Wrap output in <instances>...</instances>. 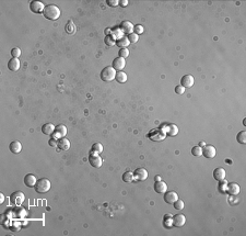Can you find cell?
I'll return each instance as SVG.
<instances>
[{
  "mask_svg": "<svg viewBox=\"0 0 246 236\" xmlns=\"http://www.w3.org/2000/svg\"><path fill=\"white\" fill-rule=\"evenodd\" d=\"M119 3H121V7H127V6H128L127 0H121V1H119Z\"/></svg>",
  "mask_w": 246,
  "mask_h": 236,
  "instance_id": "45",
  "label": "cell"
},
{
  "mask_svg": "<svg viewBox=\"0 0 246 236\" xmlns=\"http://www.w3.org/2000/svg\"><path fill=\"white\" fill-rule=\"evenodd\" d=\"M236 141L239 142V144L244 145L246 143V131H241V132L237 134Z\"/></svg>",
  "mask_w": 246,
  "mask_h": 236,
  "instance_id": "32",
  "label": "cell"
},
{
  "mask_svg": "<svg viewBox=\"0 0 246 236\" xmlns=\"http://www.w3.org/2000/svg\"><path fill=\"white\" fill-rule=\"evenodd\" d=\"M134 175H135V179L136 180L144 181L148 178V171H147V169H144V168H138L135 170Z\"/></svg>",
  "mask_w": 246,
  "mask_h": 236,
  "instance_id": "10",
  "label": "cell"
},
{
  "mask_svg": "<svg viewBox=\"0 0 246 236\" xmlns=\"http://www.w3.org/2000/svg\"><path fill=\"white\" fill-rule=\"evenodd\" d=\"M125 66H126V62H125V58H123V57H117V58H115L114 61H113V68H114L115 70L121 72V69H124Z\"/></svg>",
  "mask_w": 246,
  "mask_h": 236,
  "instance_id": "16",
  "label": "cell"
},
{
  "mask_svg": "<svg viewBox=\"0 0 246 236\" xmlns=\"http://www.w3.org/2000/svg\"><path fill=\"white\" fill-rule=\"evenodd\" d=\"M67 135V128H66L64 124H59V125L56 126L55 128V132H54V137L56 138H63Z\"/></svg>",
  "mask_w": 246,
  "mask_h": 236,
  "instance_id": "8",
  "label": "cell"
},
{
  "mask_svg": "<svg viewBox=\"0 0 246 236\" xmlns=\"http://www.w3.org/2000/svg\"><path fill=\"white\" fill-rule=\"evenodd\" d=\"M129 44H130L129 40H128L126 36H123V38L116 40V45L118 47H121V48H125V47H127Z\"/></svg>",
  "mask_w": 246,
  "mask_h": 236,
  "instance_id": "25",
  "label": "cell"
},
{
  "mask_svg": "<svg viewBox=\"0 0 246 236\" xmlns=\"http://www.w3.org/2000/svg\"><path fill=\"white\" fill-rule=\"evenodd\" d=\"M173 205H174V208L176 210H183L184 207H185V204H184V201L179 200V199H177V200L175 201L174 203H173Z\"/></svg>",
  "mask_w": 246,
  "mask_h": 236,
  "instance_id": "36",
  "label": "cell"
},
{
  "mask_svg": "<svg viewBox=\"0 0 246 236\" xmlns=\"http://www.w3.org/2000/svg\"><path fill=\"white\" fill-rule=\"evenodd\" d=\"M43 16H44L47 20L55 21L60 17V9L55 5L45 6V9H44V11H43Z\"/></svg>",
  "mask_w": 246,
  "mask_h": 236,
  "instance_id": "1",
  "label": "cell"
},
{
  "mask_svg": "<svg viewBox=\"0 0 246 236\" xmlns=\"http://www.w3.org/2000/svg\"><path fill=\"white\" fill-rule=\"evenodd\" d=\"M89 163L94 168H100L102 166V164H103V159H102L101 156L98 155V154L92 153L91 152V154L89 156Z\"/></svg>",
  "mask_w": 246,
  "mask_h": 236,
  "instance_id": "5",
  "label": "cell"
},
{
  "mask_svg": "<svg viewBox=\"0 0 246 236\" xmlns=\"http://www.w3.org/2000/svg\"><path fill=\"white\" fill-rule=\"evenodd\" d=\"M11 55L13 58H18V57H20L21 55V50L19 48V47H14V48H12L11 50Z\"/></svg>",
  "mask_w": 246,
  "mask_h": 236,
  "instance_id": "38",
  "label": "cell"
},
{
  "mask_svg": "<svg viewBox=\"0 0 246 236\" xmlns=\"http://www.w3.org/2000/svg\"><path fill=\"white\" fill-rule=\"evenodd\" d=\"M115 79L118 83H124L127 81V75L125 74L124 72H117L116 73V76H115Z\"/></svg>",
  "mask_w": 246,
  "mask_h": 236,
  "instance_id": "26",
  "label": "cell"
},
{
  "mask_svg": "<svg viewBox=\"0 0 246 236\" xmlns=\"http://www.w3.org/2000/svg\"><path fill=\"white\" fill-rule=\"evenodd\" d=\"M177 199H178V194L175 191H166L164 193V201L168 204H173Z\"/></svg>",
  "mask_w": 246,
  "mask_h": 236,
  "instance_id": "9",
  "label": "cell"
},
{
  "mask_svg": "<svg viewBox=\"0 0 246 236\" xmlns=\"http://www.w3.org/2000/svg\"><path fill=\"white\" fill-rule=\"evenodd\" d=\"M225 170H224L223 168H215V170H213V178H215L217 181H220V180H223L225 179Z\"/></svg>",
  "mask_w": 246,
  "mask_h": 236,
  "instance_id": "20",
  "label": "cell"
},
{
  "mask_svg": "<svg viewBox=\"0 0 246 236\" xmlns=\"http://www.w3.org/2000/svg\"><path fill=\"white\" fill-rule=\"evenodd\" d=\"M173 218V226L182 227L186 223V218L184 214H176V215L172 216Z\"/></svg>",
  "mask_w": 246,
  "mask_h": 236,
  "instance_id": "12",
  "label": "cell"
},
{
  "mask_svg": "<svg viewBox=\"0 0 246 236\" xmlns=\"http://www.w3.org/2000/svg\"><path fill=\"white\" fill-rule=\"evenodd\" d=\"M58 147L59 149L61 151H68L70 148V142L69 139H67L66 137H63V138L58 139Z\"/></svg>",
  "mask_w": 246,
  "mask_h": 236,
  "instance_id": "22",
  "label": "cell"
},
{
  "mask_svg": "<svg viewBox=\"0 0 246 236\" xmlns=\"http://www.w3.org/2000/svg\"><path fill=\"white\" fill-rule=\"evenodd\" d=\"M175 92H176L177 94H183L184 92H185V88H184L182 85L176 86V87H175Z\"/></svg>",
  "mask_w": 246,
  "mask_h": 236,
  "instance_id": "42",
  "label": "cell"
},
{
  "mask_svg": "<svg viewBox=\"0 0 246 236\" xmlns=\"http://www.w3.org/2000/svg\"><path fill=\"white\" fill-rule=\"evenodd\" d=\"M123 180L125 182H127V183H129V182H132L135 180L134 173H131V171H126V173L123 175Z\"/></svg>",
  "mask_w": 246,
  "mask_h": 236,
  "instance_id": "28",
  "label": "cell"
},
{
  "mask_svg": "<svg viewBox=\"0 0 246 236\" xmlns=\"http://www.w3.org/2000/svg\"><path fill=\"white\" fill-rule=\"evenodd\" d=\"M104 43H105L107 46H114L116 44V38H115L114 35H106L105 36V40H104Z\"/></svg>",
  "mask_w": 246,
  "mask_h": 236,
  "instance_id": "29",
  "label": "cell"
},
{
  "mask_svg": "<svg viewBox=\"0 0 246 236\" xmlns=\"http://www.w3.org/2000/svg\"><path fill=\"white\" fill-rule=\"evenodd\" d=\"M165 136H166L165 132H164L162 128H154V130H152L149 134H148V137L154 142L163 141V139L165 138Z\"/></svg>",
  "mask_w": 246,
  "mask_h": 236,
  "instance_id": "4",
  "label": "cell"
},
{
  "mask_svg": "<svg viewBox=\"0 0 246 236\" xmlns=\"http://www.w3.org/2000/svg\"><path fill=\"white\" fill-rule=\"evenodd\" d=\"M20 223H13V224H12V226L10 227V229H11L12 232H18L19 229H20Z\"/></svg>",
  "mask_w": 246,
  "mask_h": 236,
  "instance_id": "43",
  "label": "cell"
},
{
  "mask_svg": "<svg viewBox=\"0 0 246 236\" xmlns=\"http://www.w3.org/2000/svg\"><path fill=\"white\" fill-rule=\"evenodd\" d=\"M199 146L200 147H205V146H206V143H205V142H200V143H199Z\"/></svg>",
  "mask_w": 246,
  "mask_h": 236,
  "instance_id": "47",
  "label": "cell"
},
{
  "mask_svg": "<svg viewBox=\"0 0 246 236\" xmlns=\"http://www.w3.org/2000/svg\"><path fill=\"white\" fill-rule=\"evenodd\" d=\"M48 144L50 147H57L58 146V138H56V137H52V138L48 141Z\"/></svg>",
  "mask_w": 246,
  "mask_h": 236,
  "instance_id": "39",
  "label": "cell"
},
{
  "mask_svg": "<svg viewBox=\"0 0 246 236\" xmlns=\"http://www.w3.org/2000/svg\"><path fill=\"white\" fill-rule=\"evenodd\" d=\"M134 33H136L137 35H139V34H142L143 33V27L140 24L136 25V27H134Z\"/></svg>",
  "mask_w": 246,
  "mask_h": 236,
  "instance_id": "41",
  "label": "cell"
},
{
  "mask_svg": "<svg viewBox=\"0 0 246 236\" xmlns=\"http://www.w3.org/2000/svg\"><path fill=\"white\" fill-rule=\"evenodd\" d=\"M9 149L12 154H19L21 151H22V144H21L19 141L11 142L10 145H9Z\"/></svg>",
  "mask_w": 246,
  "mask_h": 236,
  "instance_id": "19",
  "label": "cell"
},
{
  "mask_svg": "<svg viewBox=\"0 0 246 236\" xmlns=\"http://www.w3.org/2000/svg\"><path fill=\"white\" fill-rule=\"evenodd\" d=\"M50 181H49L47 178H42V179H38L37 182L35 184V190L36 192L38 193H46V192L49 191V189H50Z\"/></svg>",
  "mask_w": 246,
  "mask_h": 236,
  "instance_id": "2",
  "label": "cell"
},
{
  "mask_svg": "<svg viewBox=\"0 0 246 236\" xmlns=\"http://www.w3.org/2000/svg\"><path fill=\"white\" fill-rule=\"evenodd\" d=\"M163 224H164V227H166V228H171V227L173 226V218L171 214H166V215L164 216Z\"/></svg>",
  "mask_w": 246,
  "mask_h": 236,
  "instance_id": "27",
  "label": "cell"
},
{
  "mask_svg": "<svg viewBox=\"0 0 246 236\" xmlns=\"http://www.w3.org/2000/svg\"><path fill=\"white\" fill-rule=\"evenodd\" d=\"M154 191L157 193H165L168 191V184L164 181H155L154 183Z\"/></svg>",
  "mask_w": 246,
  "mask_h": 236,
  "instance_id": "17",
  "label": "cell"
},
{
  "mask_svg": "<svg viewBox=\"0 0 246 236\" xmlns=\"http://www.w3.org/2000/svg\"><path fill=\"white\" fill-rule=\"evenodd\" d=\"M127 38H128V40H129V42H130V43H136L137 41L139 40L138 35H137L136 33H131V34H129V35L127 36Z\"/></svg>",
  "mask_w": 246,
  "mask_h": 236,
  "instance_id": "40",
  "label": "cell"
},
{
  "mask_svg": "<svg viewBox=\"0 0 246 236\" xmlns=\"http://www.w3.org/2000/svg\"><path fill=\"white\" fill-rule=\"evenodd\" d=\"M0 198H1V199H0V202L2 203L3 201H5V196H3V194L1 193V194H0Z\"/></svg>",
  "mask_w": 246,
  "mask_h": 236,
  "instance_id": "46",
  "label": "cell"
},
{
  "mask_svg": "<svg viewBox=\"0 0 246 236\" xmlns=\"http://www.w3.org/2000/svg\"><path fill=\"white\" fill-rule=\"evenodd\" d=\"M178 133V128L174 124H170L168 125V128H166V132L165 134L168 135V136H175V135Z\"/></svg>",
  "mask_w": 246,
  "mask_h": 236,
  "instance_id": "24",
  "label": "cell"
},
{
  "mask_svg": "<svg viewBox=\"0 0 246 236\" xmlns=\"http://www.w3.org/2000/svg\"><path fill=\"white\" fill-rule=\"evenodd\" d=\"M215 148L212 145H206V146L202 148V155L206 158H213L215 156Z\"/></svg>",
  "mask_w": 246,
  "mask_h": 236,
  "instance_id": "11",
  "label": "cell"
},
{
  "mask_svg": "<svg viewBox=\"0 0 246 236\" xmlns=\"http://www.w3.org/2000/svg\"><path fill=\"white\" fill-rule=\"evenodd\" d=\"M8 68L10 70H12V72L19 70V68H20V61H19V58H13L12 57L9 61V63H8Z\"/></svg>",
  "mask_w": 246,
  "mask_h": 236,
  "instance_id": "23",
  "label": "cell"
},
{
  "mask_svg": "<svg viewBox=\"0 0 246 236\" xmlns=\"http://www.w3.org/2000/svg\"><path fill=\"white\" fill-rule=\"evenodd\" d=\"M226 192L231 196H237L239 193V186L235 182H231L226 186Z\"/></svg>",
  "mask_w": 246,
  "mask_h": 236,
  "instance_id": "15",
  "label": "cell"
},
{
  "mask_svg": "<svg viewBox=\"0 0 246 236\" xmlns=\"http://www.w3.org/2000/svg\"><path fill=\"white\" fill-rule=\"evenodd\" d=\"M155 181H161V177H160V176H155Z\"/></svg>",
  "mask_w": 246,
  "mask_h": 236,
  "instance_id": "48",
  "label": "cell"
},
{
  "mask_svg": "<svg viewBox=\"0 0 246 236\" xmlns=\"http://www.w3.org/2000/svg\"><path fill=\"white\" fill-rule=\"evenodd\" d=\"M118 55H119V57L126 58V57L129 56V50H128L127 47H125V48H121L119 52H118Z\"/></svg>",
  "mask_w": 246,
  "mask_h": 236,
  "instance_id": "37",
  "label": "cell"
},
{
  "mask_svg": "<svg viewBox=\"0 0 246 236\" xmlns=\"http://www.w3.org/2000/svg\"><path fill=\"white\" fill-rule=\"evenodd\" d=\"M121 30L123 33H126L129 35V34L134 33V25H132V23L130 21H124L121 24Z\"/></svg>",
  "mask_w": 246,
  "mask_h": 236,
  "instance_id": "14",
  "label": "cell"
},
{
  "mask_svg": "<svg viewBox=\"0 0 246 236\" xmlns=\"http://www.w3.org/2000/svg\"><path fill=\"white\" fill-rule=\"evenodd\" d=\"M13 215L17 216V218H19V216L22 218V216L25 215V210L22 207H20V205H16V209L13 210Z\"/></svg>",
  "mask_w": 246,
  "mask_h": 236,
  "instance_id": "30",
  "label": "cell"
},
{
  "mask_svg": "<svg viewBox=\"0 0 246 236\" xmlns=\"http://www.w3.org/2000/svg\"><path fill=\"white\" fill-rule=\"evenodd\" d=\"M194 77L192 75H185V76L182 77L181 79V85L183 86L184 88H190L194 86Z\"/></svg>",
  "mask_w": 246,
  "mask_h": 236,
  "instance_id": "13",
  "label": "cell"
},
{
  "mask_svg": "<svg viewBox=\"0 0 246 236\" xmlns=\"http://www.w3.org/2000/svg\"><path fill=\"white\" fill-rule=\"evenodd\" d=\"M55 128H56V126H55L54 124L46 123L42 126V132H43V134H45V135H53L55 132Z\"/></svg>",
  "mask_w": 246,
  "mask_h": 236,
  "instance_id": "21",
  "label": "cell"
},
{
  "mask_svg": "<svg viewBox=\"0 0 246 236\" xmlns=\"http://www.w3.org/2000/svg\"><path fill=\"white\" fill-rule=\"evenodd\" d=\"M192 154L194 156H201L202 155V148L200 146H195L192 148Z\"/></svg>",
  "mask_w": 246,
  "mask_h": 236,
  "instance_id": "35",
  "label": "cell"
},
{
  "mask_svg": "<svg viewBox=\"0 0 246 236\" xmlns=\"http://www.w3.org/2000/svg\"><path fill=\"white\" fill-rule=\"evenodd\" d=\"M24 193L21 191H16L13 192V193L11 194V197H10V201H11V203L13 205H21L23 203V201H24Z\"/></svg>",
  "mask_w": 246,
  "mask_h": 236,
  "instance_id": "6",
  "label": "cell"
},
{
  "mask_svg": "<svg viewBox=\"0 0 246 236\" xmlns=\"http://www.w3.org/2000/svg\"><path fill=\"white\" fill-rule=\"evenodd\" d=\"M92 153H95V154H101L103 152V145L101 143H94L92 145V149H91Z\"/></svg>",
  "mask_w": 246,
  "mask_h": 236,
  "instance_id": "31",
  "label": "cell"
},
{
  "mask_svg": "<svg viewBox=\"0 0 246 236\" xmlns=\"http://www.w3.org/2000/svg\"><path fill=\"white\" fill-rule=\"evenodd\" d=\"M110 33H111V30H110V29L105 30V34H106V35H111V34H110Z\"/></svg>",
  "mask_w": 246,
  "mask_h": 236,
  "instance_id": "49",
  "label": "cell"
},
{
  "mask_svg": "<svg viewBox=\"0 0 246 236\" xmlns=\"http://www.w3.org/2000/svg\"><path fill=\"white\" fill-rule=\"evenodd\" d=\"M45 9V6L43 5V3H40V1H36V0H34V1H32L31 3H30V10H31L33 13H40V12H43Z\"/></svg>",
  "mask_w": 246,
  "mask_h": 236,
  "instance_id": "7",
  "label": "cell"
},
{
  "mask_svg": "<svg viewBox=\"0 0 246 236\" xmlns=\"http://www.w3.org/2000/svg\"><path fill=\"white\" fill-rule=\"evenodd\" d=\"M226 186H228V182L224 179L219 181V191L221 192V193H225L226 192Z\"/></svg>",
  "mask_w": 246,
  "mask_h": 236,
  "instance_id": "33",
  "label": "cell"
},
{
  "mask_svg": "<svg viewBox=\"0 0 246 236\" xmlns=\"http://www.w3.org/2000/svg\"><path fill=\"white\" fill-rule=\"evenodd\" d=\"M36 182H37V179H36L35 176L32 175V173H29V175H26L24 177V183H25V186L29 187V188L35 187Z\"/></svg>",
  "mask_w": 246,
  "mask_h": 236,
  "instance_id": "18",
  "label": "cell"
},
{
  "mask_svg": "<svg viewBox=\"0 0 246 236\" xmlns=\"http://www.w3.org/2000/svg\"><path fill=\"white\" fill-rule=\"evenodd\" d=\"M66 31H67L68 34H73L74 31H76L73 23H72L71 21H69V22L67 23V25H66Z\"/></svg>",
  "mask_w": 246,
  "mask_h": 236,
  "instance_id": "34",
  "label": "cell"
},
{
  "mask_svg": "<svg viewBox=\"0 0 246 236\" xmlns=\"http://www.w3.org/2000/svg\"><path fill=\"white\" fill-rule=\"evenodd\" d=\"M107 3L110 7H116V6H118L119 1H117V0H107Z\"/></svg>",
  "mask_w": 246,
  "mask_h": 236,
  "instance_id": "44",
  "label": "cell"
},
{
  "mask_svg": "<svg viewBox=\"0 0 246 236\" xmlns=\"http://www.w3.org/2000/svg\"><path fill=\"white\" fill-rule=\"evenodd\" d=\"M115 76H116V70L113 68V66H107V67L103 68L101 72V79L105 83H110V81L114 80Z\"/></svg>",
  "mask_w": 246,
  "mask_h": 236,
  "instance_id": "3",
  "label": "cell"
}]
</instances>
